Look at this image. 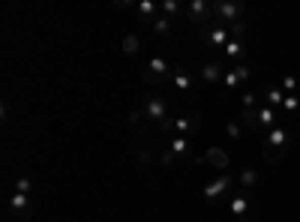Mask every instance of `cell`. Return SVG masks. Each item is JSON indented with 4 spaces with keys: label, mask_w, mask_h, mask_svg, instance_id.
<instances>
[{
    "label": "cell",
    "mask_w": 300,
    "mask_h": 222,
    "mask_svg": "<svg viewBox=\"0 0 300 222\" xmlns=\"http://www.w3.org/2000/svg\"><path fill=\"white\" fill-rule=\"evenodd\" d=\"M135 12H138L141 18H147L150 24H153V21H156V18L162 15V9H159V3H150V0H141V3L135 6Z\"/></svg>",
    "instance_id": "30bf717a"
},
{
    "label": "cell",
    "mask_w": 300,
    "mask_h": 222,
    "mask_svg": "<svg viewBox=\"0 0 300 222\" xmlns=\"http://www.w3.org/2000/svg\"><path fill=\"white\" fill-rule=\"evenodd\" d=\"M159 9H162L165 15H177V12H183L186 6H180L177 0H162V3H159Z\"/></svg>",
    "instance_id": "44dd1931"
},
{
    "label": "cell",
    "mask_w": 300,
    "mask_h": 222,
    "mask_svg": "<svg viewBox=\"0 0 300 222\" xmlns=\"http://www.w3.org/2000/svg\"><path fill=\"white\" fill-rule=\"evenodd\" d=\"M228 135H231V138H240V123H228Z\"/></svg>",
    "instance_id": "83f0119b"
},
{
    "label": "cell",
    "mask_w": 300,
    "mask_h": 222,
    "mask_svg": "<svg viewBox=\"0 0 300 222\" xmlns=\"http://www.w3.org/2000/svg\"><path fill=\"white\" fill-rule=\"evenodd\" d=\"M138 51H141V39L129 33V36L123 39V54H138Z\"/></svg>",
    "instance_id": "d6986e66"
},
{
    "label": "cell",
    "mask_w": 300,
    "mask_h": 222,
    "mask_svg": "<svg viewBox=\"0 0 300 222\" xmlns=\"http://www.w3.org/2000/svg\"><path fill=\"white\" fill-rule=\"evenodd\" d=\"M282 108H285L288 114H294V111L300 108V99H297V96H285V105H282Z\"/></svg>",
    "instance_id": "d4e9b609"
},
{
    "label": "cell",
    "mask_w": 300,
    "mask_h": 222,
    "mask_svg": "<svg viewBox=\"0 0 300 222\" xmlns=\"http://www.w3.org/2000/svg\"><path fill=\"white\" fill-rule=\"evenodd\" d=\"M183 15L189 18V21H195V24H207L210 18H213V3H204V0H192L186 9H183Z\"/></svg>",
    "instance_id": "277c9868"
},
{
    "label": "cell",
    "mask_w": 300,
    "mask_h": 222,
    "mask_svg": "<svg viewBox=\"0 0 300 222\" xmlns=\"http://www.w3.org/2000/svg\"><path fill=\"white\" fill-rule=\"evenodd\" d=\"M141 120H144V117H141V111H129V117H126V123H129V126H141Z\"/></svg>",
    "instance_id": "484cf974"
},
{
    "label": "cell",
    "mask_w": 300,
    "mask_h": 222,
    "mask_svg": "<svg viewBox=\"0 0 300 222\" xmlns=\"http://www.w3.org/2000/svg\"><path fill=\"white\" fill-rule=\"evenodd\" d=\"M195 129H201V120H198V114H183V117H177L174 120V132L177 135H186V132H195Z\"/></svg>",
    "instance_id": "ba28073f"
},
{
    "label": "cell",
    "mask_w": 300,
    "mask_h": 222,
    "mask_svg": "<svg viewBox=\"0 0 300 222\" xmlns=\"http://www.w3.org/2000/svg\"><path fill=\"white\" fill-rule=\"evenodd\" d=\"M204 159H207L213 168H228V162H231V159H228V153H225L222 147H210V150L204 153Z\"/></svg>",
    "instance_id": "7c38bea8"
},
{
    "label": "cell",
    "mask_w": 300,
    "mask_h": 222,
    "mask_svg": "<svg viewBox=\"0 0 300 222\" xmlns=\"http://www.w3.org/2000/svg\"><path fill=\"white\" fill-rule=\"evenodd\" d=\"M228 207H231L234 216H240V219H252V213H255L258 201H255L249 192H240V195H234L231 201H228Z\"/></svg>",
    "instance_id": "3957f363"
},
{
    "label": "cell",
    "mask_w": 300,
    "mask_h": 222,
    "mask_svg": "<svg viewBox=\"0 0 300 222\" xmlns=\"http://www.w3.org/2000/svg\"><path fill=\"white\" fill-rule=\"evenodd\" d=\"M249 75H252V69H249V66H234L231 72H225V75H222V84H225V87H237V84H240V81H246Z\"/></svg>",
    "instance_id": "52a82bcc"
},
{
    "label": "cell",
    "mask_w": 300,
    "mask_h": 222,
    "mask_svg": "<svg viewBox=\"0 0 300 222\" xmlns=\"http://www.w3.org/2000/svg\"><path fill=\"white\" fill-rule=\"evenodd\" d=\"M144 114H147V120H153L156 126L162 123L168 117V105L162 96H147V102H144Z\"/></svg>",
    "instance_id": "5b68a950"
},
{
    "label": "cell",
    "mask_w": 300,
    "mask_h": 222,
    "mask_svg": "<svg viewBox=\"0 0 300 222\" xmlns=\"http://www.w3.org/2000/svg\"><path fill=\"white\" fill-rule=\"evenodd\" d=\"M171 78H174V90H180V93H186V90L192 87V75H189L183 66H174V69H171Z\"/></svg>",
    "instance_id": "9c48e42d"
},
{
    "label": "cell",
    "mask_w": 300,
    "mask_h": 222,
    "mask_svg": "<svg viewBox=\"0 0 300 222\" xmlns=\"http://www.w3.org/2000/svg\"><path fill=\"white\" fill-rule=\"evenodd\" d=\"M30 189H34L30 177H18V180H15V192H21V195H30Z\"/></svg>",
    "instance_id": "cb8c5ba5"
},
{
    "label": "cell",
    "mask_w": 300,
    "mask_h": 222,
    "mask_svg": "<svg viewBox=\"0 0 300 222\" xmlns=\"http://www.w3.org/2000/svg\"><path fill=\"white\" fill-rule=\"evenodd\" d=\"M258 180H261V174H258L255 168H243V171H240V186H243V192H252L258 186Z\"/></svg>",
    "instance_id": "4fadbf2b"
},
{
    "label": "cell",
    "mask_w": 300,
    "mask_h": 222,
    "mask_svg": "<svg viewBox=\"0 0 300 222\" xmlns=\"http://www.w3.org/2000/svg\"><path fill=\"white\" fill-rule=\"evenodd\" d=\"M282 87H285V90H288V96H291V93H294V87H297V81H294L291 75H285V78H282Z\"/></svg>",
    "instance_id": "4316f807"
},
{
    "label": "cell",
    "mask_w": 300,
    "mask_h": 222,
    "mask_svg": "<svg viewBox=\"0 0 300 222\" xmlns=\"http://www.w3.org/2000/svg\"><path fill=\"white\" fill-rule=\"evenodd\" d=\"M159 159H162V165H165V168H177V153H174V150H171V147H162V153H159Z\"/></svg>",
    "instance_id": "ffe728a7"
},
{
    "label": "cell",
    "mask_w": 300,
    "mask_h": 222,
    "mask_svg": "<svg viewBox=\"0 0 300 222\" xmlns=\"http://www.w3.org/2000/svg\"><path fill=\"white\" fill-rule=\"evenodd\" d=\"M285 96H288V93H282V90H276V87H267V90H264L267 105H270V108H276V111L285 105Z\"/></svg>",
    "instance_id": "e0dca14e"
},
{
    "label": "cell",
    "mask_w": 300,
    "mask_h": 222,
    "mask_svg": "<svg viewBox=\"0 0 300 222\" xmlns=\"http://www.w3.org/2000/svg\"><path fill=\"white\" fill-rule=\"evenodd\" d=\"M9 207L21 216V219H27L30 216V195H21V192H15L12 195V201H9Z\"/></svg>",
    "instance_id": "8fae6325"
},
{
    "label": "cell",
    "mask_w": 300,
    "mask_h": 222,
    "mask_svg": "<svg viewBox=\"0 0 300 222\" xmlns=\"http://www.w3.org/2000/svg\"><path fill=\"white\" fill-rule=\"evenodd\" d=\"M222 75H225V72H222L216 64H207L204 69H201V81H207V84H216V81H222Z\"/></svg>",
    "instance_id": "2e32d148"
},
{
    "label": "cell",
    "mask_w": 300,
    "mask_h": 222,
    "mask_svg": "<svg viewBox=\"0 0 300 222\" xmlns=\"http://www.w3.org/2000/svg\"><path fill=\"white\" fill-rule=\"evenodd\" d=\"M288 150H291V144H288V132H285L282 126L270 129L267 138H264V144H261V156H264L267 162H279Z\"/></svg>",
    "instance_id": "6da1fadb"
},
{
    "label": "cell",
    "mask_w": 300,
    "mask_h": 222,
    "mask_svg": "<svg viewBox=\"0 0 300 222\" xmlns=\"http://www.w3.org/2000/svg\"><path fill=\"white\" fill-rule=\"evenodd\" d=\"M150 27H153V33H159V36H165V33L171 30V21H168L165 15H159V18H156V21H153Z\"/></svg>",
    "instance_id": "7402d4cb"
},
{
    "label": "cell",
    "mask_w": 300,
    "mask_h": 222,
    "mask_svg": "<svg viewBox=\"0 0 300 222\" xmlns=\"http://www.w3.org/2000/svg\"><path fill=\"white\" fill-rule=\"evenodd\" d=\"M201 39L204 42H210V45H216V48H225L228 42H231V30L228 27H222V24H201Z\"/></svg>",
    "instance_id": "7a4b0ae2"
},
{
    "label": "cell",
    "mask_w": 300,
    "mask_h": 222,
    "mask_svg": "<svg viewBox=\"0 0 300 222\" xmlns=\"http://www.w3.org/2000/svg\"><path fill=\"white\" fill-rule=\"evenodd\" d=\"M240 120H243L249 129L261 126V123H258V108H240Z\"/></svg>",
    "instance_id": "ac0fdd59"
},
{
    "label": "cell",
    "mask_w": 300,
    "mask_h": 222,
    "mask_svg": "<svg viewBox=\"0 0 300 222\" xmlns=\"http://www.w3.org/2000/svg\"><path fill=\"white\" fill-rule=\"evenodd\" d=\"M168 147H171L177 156H192V144L186 141V135H174V138L168 141Z\"/></svg>",
    "instance_id": "9a60e30c"
},
{
    "label": "cell",
    "mask_w": 300,
    "mask_h": 222,
    "mask_svg": "<svg viewBox=\"0 0 300 222\" xmlns=\"http://www.w3.org/2000/svg\"><path fill=\"white\" fill-rule=\"evenodd\" d=\"M228 189H231V177H228V174H222L219 180H213V183H207V186H204V198H207V201H210V198H219L222 192H228Z\"/></svg>",
    "instance_id": "8992f818"
},
{
    "label": "cell",
    "mask_w": 300,
    "mask_h": 222,
    "mask_svg": "<svg viewBox=\"0 0 300 222\" xmlns=\"http://www.w3.org/2000/svg\"><path fill=\"white\" fill-rule=\"evenodd\" d=\"M276 120H279V111H276V108H270V105H258V123H261V126L276 129Z\"/></svg>",
    "instance_id": "5bb4252c"
},
{
    "label": "cell",
    "mask_w": 300,
    "mask_h": 222,
    "mask_svg": "<svg viewBox=\"0 0 300 222\" xmlns=\"http://www.w3.org/2000/svg\"><path fill=\"white\" fill-rule=\"evenodd\" d=\"M222 51H225V57H231V60H234V57H240V54H243V45H240L237 39H231V42H228Z\"/></svg>",
    "instance_id": "603a6c76"
}]
</instances>
